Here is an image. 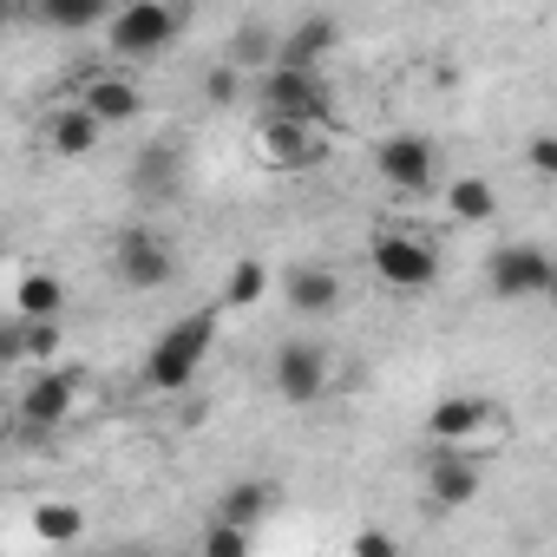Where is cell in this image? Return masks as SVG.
<instances>
[{
	"mask_svg": "<svg viewBox=\"0 0 557 557\" xmlns=\"http://www.w3.org/2000/svg\"><path fill=\"white\" fill-rule=\"evenodd\" d=\"M73 92H79V99H86V106H92V112H99V119H106L112 132H119V125H138V119H145V86H138V79H132L125 66H99V73H86V79H79Z\"/></svg>",
	"mask_w": 557,
	"mask_h": 557,
	"instance_id": "15",
	"label": "cell"
},
{
	"mask_svg": "<svg viewBox=\"0 0 557 557\" xmlns=\"http://www.w3.org/2000/svg\"><path fill=\"white\" fill-rule=\"evenodd\" d=\"M275 505H283V485H275V479H230V485L210 498V518H230V524L262 531V524L275 518Z\"/></svg>",
	"mask_w": 557,
	"mask_h": 557,
	"instance_id": "16",
	"label": "cell"
},
{
	"mask_svg": "<svg viewBox=\"0 0 557 557\" xmlns=\"http://www.w3.org/2000/svg\"><path fill=\"white\" fill-rule=\"evenodd\" d=\"M544 309L557 315V269H550V289H544Z\"/></svg>",
	"mask_w": 557,
	"mask_h": 557,
	"instance_id": "30",
	"label": "cell"
},
{
	"mask_svg": "<svg viewBox=\"0 0 557 557\" xmlns=\"http://www.w3.org/2000/svg\"><path fill=\"white\" fill-rule=\"evenodd\" d=\"M53 348H60V315H14L0 335L8 361H53Z\"/></svg>",
	"mask_w": 557,
	"mask_h": 557,
	"instance_id": "18",
	"label": "cell"
},
{
	"mask_svg": "<svg viewBox=\"0 0 557 557\" xmlns=\"http://www.w3.org/2000/svg\"><path fill=\"white\" fill-rule=\"evenodd\" d=\"M73 407H79V374H73V368H53V361H40V368L21 381V394H14L21 433H60V426L73 420Z\"/></svg>",
	"mask_w": 557,
	"mask_h": 557,
	"instance_id": "12",
	"label": "cell"
},
{
	"mask_svg": "<svg viewBox=\"0 0 557 557\" xmlns=\"http://www.w3.org/2000/svg\"><path fill=\"white\" fill-rule=\"evenodd\" d=\"M479 492H485V466H479L472 446H426V459H420V498L433 511H466V505H479Z\"/></svg>",
	"mask_w": 557,
	"mask_h": 557,
	"instance_id": "11",
	"label": "cell"
},
{
	"mask_svg": "<svg viewBox=\"0 0 557 557\" xmlns=\"http://www.w3.org/2000/svg\"><path fill=\"white\" fill-rule=\"evenodd\" d=\"M132 190H138L145 203H171V197L184 190V151H177V138H151V145L138 151Z\"/></svg>",
	"mask_w": 557,
	"mask_h": 557,
	"instance_id": "17",
	"label": "cell"
},
{
	"mask_svg": "<svg viewBox=\"0 0 557 557\" xmlns=\"http://www.w3.org/2000/svg\"><path fill=\"white\" fill-rule=\"evenodd\" d=\"M177 27H184V8L177 0H125L106 21V53L138 66V60H158L177 47Z\"/></svg>",
	"mask_w": 557,
	"mask_h": 557,
	"instance_id": "3",
	"label": "cell"
},
{
	"mask_svg": "<svg viewBox=\"0 0 557 557\" xmlns=\"http://www.w3.org/2000/svg\"><path fill=\"white\" fill-rule=\"evenodd\" d=\"M256 86V106L275 112V119H315V125H335V86L322 66H283L275 60L269 73L249 79Z\"/></svg>",
	"mask_w": 557,
	"mask_h": 557,
	"instance_id": "5",
	"label": "cell"
},
{
	"mask_svg": "<svg viewBox=\"0 0 557 557\" xmlns=\"http://www.w3.org/2000/svg\"><path fill=\"white\" fill-rule=\"evenodd\" d=\"M518 158H524V171H531L537 184H557V132H531Z\"/></svg>",
	"mask_w": 557,
	"mask_h": 557,
	"instance_id": "28",
	"label": "cell"
},
{
	"mask_svg": "<svg viewBox=\"0 0 557 557\" xmlns=\"http://www.w3.org/2000/svg\"><path fill=\"white\" fill-rule=\"evenodd\" d=\"M249 544H256L249 524H230V518H210V524H203V550H210V557H243Z\"/></svg>",
	"mask_w": 557,
	"mask_h": 557,
	"instance_id": "27",
	"label": "cell"
},
{
	"mask_svg": "<svg viewBox=\"0 0 557 557\" xmlns=\"http://www.w3.org/2000/svg\"><path fill=\"white\" fill-rule=\"evenodd\" d=\"M216 329H223V309H190L184 322H171V329L151 342V355H145L138 381H145L151 394H184V387L197 381V368L210 361Z\"/></svg>",
	"mask_w": 557,
	"mask_h": 557,
	"instance_id": "1",
	"label": "cell"
},
{
	"mask_svg": "<svg viewBox=\"0 0 557 557\" xmlns=\"http://www.w3.org/2000/svg\"><path fill=\"white\" fill-rule=\"evenodd\" d=\"M275 289V275H269V262L262 256H243L230 275H223V309H256L262 296Z\"/></svg>",
	"mask_w": 557,
	"mask_h": 557,
	"instance_id": "24",
	"label": "cell"
},
{
	"mask_svg": "<svg viewBox=\"0 0 557 557\" xmlns=\"http://www.w3.org/2000/svg\"><path fill=\"white\" fill-rule=\"evenodd\" d=\"M269 387L283 407H322L335 394V348L315 335H289L269 355Z\"/></svg>",
	"mask_w": 557,
	"mask_h": 557,
	"instance_id": "2",
	"label": "cell"
},
{
	"mask_svg": "<svg viewBox=\"0 0 557 557\" xmlns=\"http://www.w3.org/2000/svg\"><path fill=\"white\" fill-rule=\"evenodd\" d=\"M34 14L53 34H92L112 21V0H34Z\"/></svg>",
	"mask_w": 557,
	"mask_h": 557,
	"instance_id": "21",
	"label": "cell"
},
{
	"mask_svg": "<svg viewBox=\"0 0 557 557\" xmlns=\"http://www.w3.org/2000/svg\"><path fill=\"white\" fill-rule=\"evenodd\" d=\"M440 197H446V210H453V223H472V230H485L492 216H498V190H492V177H446L440 184Z\"/></svg>",
	"mask_w": 557,
	"mask_h": 557,
	"instance_id": "20",
	"label": "cell"
},
{
	"mask_svg": "<svg viewBox=\"0 0 557 557\" xmlns=\"http://www.w3.org/2000/svg\"><path fill=\"white\" fill-rule=\"evenodd\" d=\"M335 47H342V27L329 14H309V21H296L283 34V66H322Z\"/></svg>",
	"mask_w": 557,
	"mask_h": 557,
	"instance_id": "19",
	"label": "cell"
},
{
	"mask_svg": "<svg viewBox=\"0 0 557 557\" xmlns=\"http://www.w3.org/2000/svg\"><path fill=\"white\" fill-rule=\"evenodd\" d=\"M511 440V420L492 394H446L433 413H426V446H472V453H492Z\"/></svg>",
	"mask_w": 557,
	"mask_h": 557,
	"instance_id": "4",
	"label": "cell"
},
{
	"mask_svg": "<svg viewBox=\"0 0 557 557\" xmlns=\"http://www.w3.org/2000/svg\"><path fill=\"white\" fill-rule=\"evenodd\" d=\"M112 275H119V289L158 296V289L177 283V243L158 223H125L112 236Z\"/></svg>",
	"mask_w": 557,
	"mask_h": 557,
	"instance_id": "6",
	"label": "cell"
},
{
	"mask_svg": "<svg viewBox=\"0 0 557 557\" xmlns=\"http://www.w3.org/2000/svg\"><path fill=\"white\" fill-rule=\"evenodd\" d=\"M374 171L394 197H440V145L426 132H387L374 145Z\"/></svg>",
	"mask_w": 557,
	"mask_h": 557,
	"instance_id": "9",
	"label": "cell"
},
{
	"mask_svg": "<svg viewBox=\"0 0 557 557\" xmlns=\"http://www.w3.org/2000/svg\"><path fill=\"white\" fill-rule=\"evenodd\" d=\"M34 537L66 550V544H86V511L79 505H34Z\"/></svg>",
	"mask_w": 557,
	"mask_h": 557,
	"instance_id": "25",
	"label": "cell"
},
{
	"mask_svg": "<svg viewBox=\"0 0 557 557\" xmlns=\"http://www.w3.org/2000/svg\"><path fill=\"white\" fill-rule=\"evenodd\" d=\"M275 289H283V309H289V315H302V322L335 315V309H342V296H348L342 269H329V262H296Z\"/></svg>",
	"mask_w": 557,
	"mask_h": 557,
	"instance_id": "14",
	"label": "cell"
},
{
	"mask_svg": "<svg viewBox=\"0 0 557 557\" xmlns=\"http://www.w3.org/2000/svg\"><path fill=\"white\" fill-rule=\"evenodd\" d=\"M106 132H112V125H106L79 92H73V99H60V106L40 119V145H47L53 158H92V151L106 145Z\"/></svg>",
	"mask_w": 557,
	"mask_h": 557,
	"instance_id": "13",
	"label": "cell"
},
{
	"mask_svg": "<svg viewBox=\"0 0 557 557\" xmlns=\"http://www.w3.org/2000/svg\"><path fill=\"white\" fill-rule=\"evenodd\" d=\"M230 60L249 66V73H269L275 60H283V34H275L269 21H243V27L230 34Z\"/></svg>",
	"mask_w": 557,
	"mask_h": 557,
	"instance_id": "22",
	"label": "cell"
},
{
	"mask_svg": "<svg viewBox=\"0 0 557 557\" xmlns=\"http://www.w3.org/2000/svg\"><path fill=\"white\" fill-rule=\"evenodd\" d=\"M355 550H361V557H387L394 537H387V531H355Z\"/></svg>",
	"mask_w": 557,
	"mask_h": 557,
	"instance_id": "29",
	"label": "cell"
},
{
	"mask_svg": "<svg viewBox=\"0 0 557 557\" xmlns=\"http://www.w3.org/2000/svg\"><path fill=\"white\" fill-rule=\"evenodd\" d=\"M368 269L400 296H426L440 283V243H426L420 230H374L368 236Z\"/></svg>",
	"mask_w": 557,
	"mask_h": 557,
	"instance_id": "7",
	"label": "cell"
},
{
	"mask_svg": "<svg viewBox=\"0 0 557 557\" xmlns=\"http://www.w3.org/2000/svg\"><path fill=\"white\" fill-rule=\"evenodd\" d=\"M243 79H256V73H249V66H236V60L203 66V99H210V106H236V99H243Z\"/></svg>",
	"mask_w": 557,
	"mask_h": 557,
	"instance_id": "26",
	"label": "cell"
},
{
	"mask_svg": "<svg viewBox=\"0 0 557 557\" xmlns=\"http://www.w3.org/2000/svg\"><path fill=\"white\" fill-rule=\"evenodd\" d=\"M550 269H557V256H550L544 243H531V236L498 243V249L485 256V296L505 302V309H518V302H544Z\"/></svg>",
	"mask_w": 557,
	"mask_h": 557,
	"instance_id": "8",
	"label": "cell"
},
{
	"mask_svg": "<svg viewBox=\"0 0 557 557\" xmlns=\"http://www.w3.org/2000/svg\"><path fill=\"white\" fill-rule=\"evenodd\" d=\"M256 158H262V171H283V177L315 171V164L329 158V125L262 112V119H256Z\"/></svg>",
	"mask_w": 557,
	"mask_h": 557,
	"instance_id": "10",
	"label": "cell"
},
{
	"mask_svg": "<svg viewBox=\"0 0 557 557\" xmlns=\"http://www.w3.org/2000/svg\"><path fill=\"white\" fill-rule=\"evenodd\" d=\"M66 309V283L53 269H27L14 283V315H60Z\"/></svg>",
	"mask_w": 557,
	"mask_h": 557,
	"instance_id": "23",
	"label": "cell"
}]
</instances>
